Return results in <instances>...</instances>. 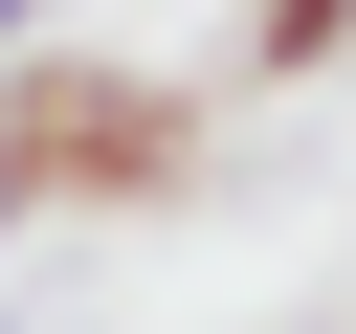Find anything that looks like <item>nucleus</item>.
Wrapping results in <instances>:
<instances>
[{
    "label": "nucleus",
    "mask_w": 356,
    "mask_h": 334,
    "mask_svg": "<svg viewBox=\"0 0 356 334\" xmlns=\"http://www.w3.org/2000/svg\"><path fill=\"white\" fill-rule=\"evenodd\" d=\"M200 156V89H156V67H111V45H0V200H156Z\"/></svg>",
    "instance_id": "nucleus-1"
},
{
    "label": "nucleus",
    "mask_w": 356,
    "mask_h": 334,
    "mask_svg": "<svg viewBox=\"0 0 356 334\" xmlns=\"http://www.w3.org/2000/svg\"><path fill=\"white\" fill-rule=\"evenodd\" d=\"M334 334H356V312H334Z\"/></svg>",
    "instance_id": "nucleus-4"
},
{
    "label": "nucleus",
    "mask_w": 356,
    "mask_h": 334,
    "mask_svg": "<svg viewBox=\"0 0 356 334\" xmlns=\"http://www.w3.org/2000/svg\"><path fill=\"white\" fill-rule=\"evenodd\" d=\"M0 45H44V0H0Z\"/></svg>",
    "instance_id": "nucleus-3"
},
{
    "label": "nucleus",
    "mask_w": 356,
    "mask_h": 334,
    "mask_svg": "<svg viewBox=\"0 0 356 334\" xmlns=\"http://www.w3.org/2000/svg\"><path fill=\"white\" fill-rule=\"evenodd\" d=\"M334 45H356V0H245V67H267V89H312Z\"/></svg>",
    "instance_id": "nucleus-2"
}]
</instances>
